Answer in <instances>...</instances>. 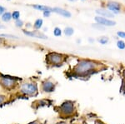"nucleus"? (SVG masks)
I'll list each match as a JSON object with an SVG mask.
<instances>
[{
    "instance_id": "nucleus-12",
    "label": "nucleus",
    "mask_w": 125,
    "mask_h": 124,
    "mask_svg": "<svg viewBox=\"0 0 125 124\" xmlns=\"http://www.w3.org/2000/svg\"><path fill=\"white\" fill-rule=\"evenodd\" d=\"M96 13L98 14H100L101 16H105L108 17V18H113L114 17V13H110L109 11L104 10V9H97Z\"/></svg>"
},
{
    "instance_id": "nucleus-13",
    "label": "nucleus",
    "mask_w": 125,
    "mask_h": 124,
    "mask_svg": "<svg viewBox=\"0 0 125 124\" xmlns=\"http://www.w3.org/2000/svg\"><path fill=\"white\" fill-rule=\"evenodd\" d=\"M34 8L35 9H38V10H40V11H49V12H52L53 11V8H51L50 7H48V6H45V5H39V4H37V5H34Z\"/></svg>"
},
{
    "instance_id": "nucleus-26",
    "label": "nucleus",
    "mask_w": 125,
    "mask_h": 124,
    "mask_svg": "<svg viewBox=\"0 0 125 124\" xmlns=\"http://www.w3.org/2000/svg\"><path fill=\"white\" fill-rule=\"evenodd\" d=\"M117 35L119 37V38H125V32H118L117 33Z\"/></svg>"
},
{
    "instance_id": "nucleus-30",
    "label": "nucleus",
    "mask_w": 125,
    "mask_h": 124,
    "mask_svg": "<svg viewBox=\"0 0 125 124\" xmlns=\"http://www.w3.org/2000/svg\"><path fill=\"white\" fill-rule=\"evenodd\" d=\"M57 124H69V123H57Z\"/></svg>"
},
{
    "instance_id": "nucleus-29",
    "label": "nucleus",
    "mask_w": 125,
    "mask_h": 124,
    "mask_svg": "<svg viewBox=\"0 0 125 124\" xmlns=\"http://www.w3.org/2000/svg\"><path fill=\"white\" fill-rule=\"evenodd\" d=\"M50 13H51V12H49V11H45V12H44V16L48 18V17H49Z\"/></svg>"
},
{
    "instance_id": "nucleus-32",
    "label": "nucleus",
    "mask_w": 125,
    "mask_h": 124,
    "mask_svg": "<svg viewBox=\"0 0 125 124\" xmlns=\"http://www.w3.org/2000/svg\"><path fill=\"white\" fill-rule=\"evenodd\" d=\"M5 27L4 26H0V28H4Z\"/></svg>"
},
{
    "instance_id": "nucleus-31",
    "label": "nucleus",
    "mask_w": 125,
    "mask_h": 124,
    "mask_svg": "<svg viewBox=\"0 0 125 124\" xmlns=\"http://www.w3.org/2000/svg\"><path fill=\"white\" fill-rule=\"evenodd\" d=\"M124 80H125V71H124Z\"/></svg>"
},
{
    "instance_id": "nucleus-7",
    "label": "nucleus",
    "mask_w": 125,
    "mask_h": 124,
    "mask_svg": "<svg viewBox=\"0 0 125 124\" xmlns=\"http://www.w3.org/2000/svg\"><path fill=\"white\" fill-rule=\"evenodd\" d=\"M95 21H96L98 24H101V25H103V26L112 27L116 24V22H114V21L103 18V17H96V18H95Z\"/></svg>"
},
{
    "instance_id": "nucleus-14",
    "label": "nucleus",
    "mask_w": 125,
    "mask_h": 124,
    "mask_svg": "<svg viewBox=\"0 0 125 124\" xmlns=\"http://www.w3.org/2000/svg\"><path fill=\"white\" fill-rule=\"evenodd\" d=\"M11 19H12V13H11L5 12L3 15H2V20H3V22H5V23L9 22Z\"/></svg>"
},
{
    "instance_id": "nucleus-1",
    "label": "nucleus",
    "mask_w": 125,
    "mask_h": 124,
    "mask_svg": "<svg viewBox=\"0 0 125 124\" xmlns=\"http://www.w3.org/2000/svg\"><path fill=\"white\" fill-rule=\"evenodd\" d=\"M105 68L106 67L103 65V63L98 62L89 59H79L68 76L75 78L89 77L91 75L98 73L99 71Z\"/></svg>"
},
{
    "instance_id": "nucleus-27",
    "label": "nucleus",
    "mask_w": 125,
    "mask_h": 124,
    "mask_svg": "<svg viewBox=\"0 0 125 124\" xmlns=\"http://www.w3.org/2000/svg\"><path fill=\"white\" fill-rule=\"evenodd\" d=\"M5 11H6L5 8H3V6H0V15H3L5 13Z\"/></svg>"
},
{
    "instance_id": "nucleus-22",
    "label": "nucleus",
    "mask_w": 125,
    "mask_h": 124,
    "mask_svg": "<svg viewBox=\"0 0 125 124\" xmlns=\"http://www.w3.org/2000/svg\"><path fill=\"white\" fill-rule=\"evenodd\" d=\"M0 37H5V38H18V37L11 35V34H4V33H0Z\"/></svg>"
},
{
    "instance_id": "nucleus-24",
    "label": "nucleus",
    "mask_w": 125,
    "mask_h": 124,
    "mask_svg": "<svg viewBox=\"0 0 125 124\" xmlns=\"http://www.w3.org/2000/svg\"><path fill=\"white\" fill-rule=\"evenodd\" d=\"M92 26L93 27V28H98V29H104V27L103 26V25H101V24H93Z\"/></svg>"
},
{
    "instance_id": "nucleus-20",
    "label": "nucleus",
    "mask_w": 125,
    "mask_h": 124,
    "mask_svg": "<svg viewBox=\"0 0 125 124\" xmlns=\"http://www.w3.org/2000/svg\"><path fill=\"white\" fill-rule=\"evenodd\" d=\"M19 17H20V13L18 11H14V12L12 13V18L15 19V20L19 19Z\"/></svg>"
},
{
    "instance_id": "nucleus-3",
    "label": "nucleus",
    "mask_w": 125,
    "mask_h": 124,
    "mask_svg": "<svg viewBox=\"0 0 125 124\" xmlns=\"http://www.w3.org/2000/svg\"><path fill=\"white\" fill-rule=\"evenodd\" d=\"M56 112H58L60 118L67 119L77 116V107H76L75 102L73 101H65L60 106L55 107Z\"/></svg>"
},
{
    "instance_id": "nucleus-19",
    "label": "nucleus",
    "mask_w": 125,
    "mask_h": 124,
    "mask_svg": "<svg viewBox=\"0 0 125 124\" xmlns=\"http://www.w3.org/2000/svg\"><path fill=\"white\" fill-rule=\"evenodd\" d=\"M54 36H56V37H59V36H61V34H62V30L60 29L59 28H54Z\"/></svg>"
},
{
    "instance_id": "nucleus-6",
    "label": "nucleus",
    "mask_w": 125,
    "mask_h": 124,
    "mask_svg": "<svg viewBox=\"0 0 125 124\" xmlns=\"http://www.w3.org/2000/svg\"><path fill=\"white\" fill-rule=\"evenodd\" d=\"M58 84V82L54 79L53 77H48L47 79H44L40 85V90L42 92H54L56 88V86Z\"/></svg>"
},
{
    "instance_id": "nucleus-4",
    "label": "nucleus",
    "mask_w": 125,
    "mask_h": 124,
    "mask_svg": "<svg viewBox=\"0 0 125 124\" xmlns=\"http://www.w3.org/2000/svg\"><path fill=\"white\" fill-rule=\"evenodd\" d=\"M23 79L17 77H12L9 75H3L0 73V87L5 91H13L18 88L20 83Z\"/></svg>"
},
{
    "instance_id": "nucleus-8",
    "label": "nucleus",
    "mask_w": 125,
    "mask_h": 124,
    "mask_svg": "<svg viewBox=\"0 0 125 124\" xmlns=\"http://www.w3.org/2000/svg\"><path fill=\"white\" fill-rule=\"evenodd\" d=\"M23 33L25 35H28L30 37H34V38H42V39H47L48 37L46 35H44V33L38 32V31L35 30V31H23Z\"/></svg>"
},
{
    "instance_id": "nucleus-23",
    "label": "nucleus",
    "mask_w": 125,
    "mask_h": 124,
    "mask_svg": "<svg viewBox=\"0 0 125 124\" xmlns=\"http://www.w3.org/2000/svg\"><path fill=\"white\" fill-rule=\"evenodd\" d=\"M15 25L17 27H18V28H21L23 25V22L22 20H20V19H18V20H16V22H15Z\"/></svg>"
},
{
    "instance_id": "nucleus-17",
    "label": "nucleus",
    "mask_w": 125,
    "mask_h": 124,
    "mask_svg": "<svg viewBox=\"0 0 125 124\" xmlns=\"http://www.w3.org/2000/svg\"><path fill=\"white\" fill-rule=\"evenodd\" d=\"M8 102V97L3 94L0 93V105H3L4 103H7Z\"/></svg>"
},
{
    "instance_id": "nucleus-11",
    "label": "nucleus",
    "mask_w": 125,
    "mask_h": 124,
    "mask_svg": "<svg viewBox=\"0 0 125 124\" xmlns=\"http://www.w3.org/2000/svg\"><path fill=\"white\" fill-rule=\"evenodd\" d=\"M108 8L114 13H118L120 10V4L118 3H109L108 5Z\"/></svg>"
},
{
    "instance_id": "nucleus-18",
    "label": "nucleus",
    "mask_w": 125,
    "mask_h": 124,
    "mask_svg": "<svg viewBox=\"0 0 125 124\" xmlns=\"http://www.w3.org/2000/svg\"><path fill=\"white\" fill-rule=\"evenodd\" d=\"M117 47L119 48V49H124L125 42L123 41V40H118V41L117 42Z\"/></svg>"
},
{
    "instance_id": "nucleus-10",
    "label": "nucleus",
    "mask_w": 125,
    "mask_h": 124,
    "mask_svg": "<svg viewBox=\"0 0 125 124\" xmlns=\"http://www.w3.org/2000/svg\"><path fill=\"white\" fill-rule=\"evenodd\" d=\"M48 103V100H44V99L37 100V101H35V102H34L32 103V107L35 110H38L39 107H44V106H46Z\"/></svg>"
},
{
    "instance_id": "nucleus-34",
    "label": "nucleus",
    "mask_w": 125,
    "mask_h": 124,
    "mask_svg": "<svg viewBox=\"0 0 125 124\" xmlns=\"http://www.w3.org/2000/svg\"><path fill=\"white\" fill-rule=\"evenodd\" d=\"M2 42V39H0V42Z\"/></svg>"
},
{
    "instance_id": "nucleus-9",
    "label": "nucleus",
    "mask_w": 125,
    "mask_h": 124,
    "mask_svg": "<svg viewBox=\"0 0 125 124\" xmlns=\"http://www.w3.org/2000/svg\"><path fill=\"white\" fill-rule=\"evenodd\" d=\"M53 11L54 13H58V14H60L63 17H66V18H71V13L68 12V11L65 10L63 8H53Z\"/></svg>"
},
{
    "instance_id": "nucleus-15",
    "label": "nucleus",
    "mask_w": 125,
    "mask_h": 124,
    "mask_svg": "<svg viewBox=\"0 0 125 124\" xmlns=\"http://www.w3.org/2000/svg\"><path fill=\"white\" fill-rule=\"evenodd\" d=\"M43 23H44L43 19H41V18L37 19V20L35 21L34 24V27L35 29H40L43 26Z\"/></svg>"
},
{
    "instance_id": "nucleus-16",
    "label": "nucleus",
    "mask_w": 125,
    "mask_h": 124,
    "mask_svg": "<svg viewBox=\"0 0 125 124\" xmlns=\"http://www.w3.org/2000/svg\"><path fill=\"white\" fill-rule=\"evenodd\" d=\"M63 32L66 36H72L74 33V30L73 28H71V27H67V28L64 29Z\"/></svg>"
},
{
    "instance_id": "nucleus-21",
    "label": "nucleus",
    "mask_w": 125,
    "mask_h": 124,
    "mask_svg": "<svg viewBox=\"0 0 125 124\" xmlns=\"http://www.w3.org/2000/svg\"><path fill=\"white\" fill-rule=\"evenodd\" d=\"M98 42L101 44H106L108 42V38H107V37H102V38L98 39Z\"/></svg>"
},
{
    "instance_id": "nucleus-2",
    "label": "nucleus",
    "mask_w": 125,
    "mask_h": 124,
    "mask_svg": "<svg viewBox=\"0 0 125 124\" xmlns=\"http://www.w3.org/2000/svg\"><path fill=\"white\" fill-rule=\"evenodd\" d=\"M38 94V84L34 78L23 79L17 89L16 96L18 97H37Z\"/></svg>"
},
{
    "instance_id": "nucleus-5",
    "label": "nucleus",
    "mask_w": 125,
    "mask_h": 124,
    "mask_svg": "<svg viewBox=\"0 0 125 124\" xmlns=\"http://www.w3.org/2000/svg\"><path fill=\"white\" fill-rule=\"evenodd\" d=\"M66 58V56L62 53L51 52L46 55V63L49 67H60L62 65Z\"/></svg>"
},
{
    "instance_id": "nucleus-28",
    "label": "nucleus",
    "mask_w": 125,
    "mask_h": 124,
    "mask_svg": "<svg viewBox=\"0 0 125 124\" xmlns=\"http://www.w3.org/2000/svg\"><path fill=\"white\" fill-rule=\"evenodd\" d=\"M28 124H42V123H41V122L38 119H37V120H35V121L32 122V123H28Z\"/></svg>"
},
{
    "instance_id": "nucleus-25",
    "label": "nucleus",
    "mask_w": 125,
    "mask_h": 124,
    "mask_svg": "<svg viewBox=\"0 0 125 124\" xmlns=\"http://www.w3.org/2000/svg\"><path fill=\"white\" fill-rule=\"evenodd\" d=\"M120 91L125 95V80H123V83H122V87H121Z\"/></svg>"
},
{
    "instance_id": "nucleus-33",
    "label": "nucleus",
    "mask_w": 125,
    "mask_h": 124,
    "mask_svg": "<svg viewBox=\"0 0 125 124\" xmlns=\"http://www.w3.org/2000/svg\"><path fill=\"white\" fill-rule=\"evenodd\" d=\"M69 1H75V0H69Z\"/></svg>"
}]
</instances>
